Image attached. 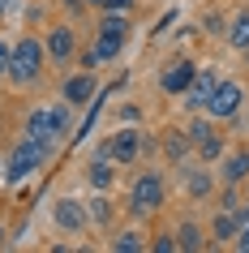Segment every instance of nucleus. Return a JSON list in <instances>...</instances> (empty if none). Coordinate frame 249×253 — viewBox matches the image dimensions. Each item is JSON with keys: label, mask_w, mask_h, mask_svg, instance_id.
<instances>
[{"label": "nucleus", "mask_w": 249, "mask_h": 253, "mask_svg": "<svg viewBox=\"0 0 249 253\" xmlns=\"http://www.w3.org/2000/svg\"><path fill=\"white\" fill-rule=\"evenodd\" d=\"M43 159H48V150L39 146V142H30V137H22L9 155H4V185L13 189V185H22L26 176H35L43 168Z\"/></svg>", "instance_id": "f03ea898"}, {"label": "nucleus", "mask_w": 249, "mask_h": 253, "mask_svg": "<svg viewBox=\"0 0 249 253\" xmlns=\"http://www.w3.org/2000/svg\"><path fill=\"white\" fill-rule=\"evenodd\" d=\"M241 103H245V86L236 78H219L215 90H210V99L202 103V112H206L210 120H232L236 112H241Z\"/></svg>", "instance_id": "39448f33"}, {"label": "nucleus", "mask_w": 249, "mask_h": 253, "mask_svg": "<svg viewBox=\"0 0 249 253\" xmlns=\"http://www.w3.org/2000/svg\"><path fill=\"white\" fill-rule=\"evenodd\" d=\"M241 185H223V198H219V211H236L241 206V193H236Z\"/></svg>", "instance_id": "a878e982"}, {"label": "nucleus", "mask_w": 249, "mask_h": 253, "mask_svg": "<svg viewBox=\"0 0 249 253\" xmlns=\"http://www.w3.org/2000/svg\"><path fill=\"white\" fill-rule=\"evenodd\" d=\"M4 13H9V0H0V17H4Z\"/></svg>", "instance_id": "2f4dec72"}, {"label": "nucleus", "mask_w": 249, "mask_h": 253, "mask_svg": "<svg viewBox=\"0 0 249 253\" xmlns=\"http://www.w3.org/2000/svg\"><path fill=\"white\" fill-rule=\"evenodd\" d=\"M9 65H13V43L0 39V82H9Z\"/></svg>", "instance_id": "b1692460"}, {"label": "nucleus", "mask_w": 249, "mask_h": 253, "mask_svg": "<svg viewBox=\"0 0 249 253\" xmlns=\"http://www.w3.org/2000/svg\"><path fill=\"white\" fill-rule=\"evenodd\" d=\"M198 159H202V163H219L223 159V133H219V129H215V133H210V137H202V142H198Z\"/></svg>", "instance_id": "412c9836"}, {"label": "nucleus", "mask_w": 249, "mask_h": 253, "mask_svg": "<svg viewBox=\"0 0 249 253\" xmlns=\"http://www.w3.org/2000/svg\"><path fill=\"white\" fill-rule=\"evenodd\" d=\"M86 211H91V227H112V198H107V189H95Z\"/></svg>", "instance_id": "aec40b11"}, {"label": "nucleus", "mask_w": 249, "mask_h": 253, "mask_svg": "<svg viewBox=\"0 0 249 253\" xmlns=\"http://www.w3.org/2000/svg\"><path fill=\"white\" fill-rule=\"evenodd\" d=\"M215 193V172H206V168H194V172L185 176V198L189 202H202Z\"/></svg>", "instance_id": "2eb2a0df"}, {"label": "nucleus", "mask_w": 249, "mask_h": 253, "mask_svg": "<svg viewBox=\"0 0 249 253\" xmlns=\"http://www.w3.org/2000/svg\"><path fill=\"white\" fill-rule=\"evenodd\" d=\"M215 82H219V73H215V69H198V73H194V86L185 90V103L202 112V103H206L210 90H215Z\"/></svg>", "instance_id": "ddd939ff"}, {"label": "nucleus", "mask_w": 249, "mask_h": 253, "mask_svg": "<svg viewBox=\"0 0 249 253\" xmlns=\"http://www.w3.org/2000/svg\"><path fill=\"white\" fill-rule=\"evenodd\" d=\"M107 245H112V253H146V249H150V240H146L138 227H120V232H112Z\"/></svg>", "instance_id": "dca6fc26"}, {"label": "nucleus", "mask_w": 249, "mask_h": 253, "mask_svg": "<svg viewBox=\"0 0 249 253\" xmlns=\"http://www.w3.org/2000/svg\"><path fill=\"white\" fill-rule=\"evenodd\" d=\"M189 150H194V137L185 133V129H168V133H163V155H168L172 163H181Z\"/></svg>", "instance_id": "6ab92c4d"}, {"label": "nucleus", "mask_w": 249, "mask_h": 253, "mask_svg": "<svg viewBox=\"0 0 249 253\" xmlns=\"http://www.w3.org/2000/svg\"><path fill=\"white\" fill-rule=\"evenodd\" d=\"M133 9V0H107L103 4V13H129Z\"/></svg>", "instance_id": "c85d7f7f"}, {"label": "nucleus", "mask_w": 249, "mask_h": 253, "mask_svg": "<svg viewBox=\"0 0 249 253\" xmlns=\"http://www.w3.org/2000/svg\"><path fill=\"white\" fill-rule=\"evenodd\" d=\"M86 180H91V189H112V180H116L112 159H107V155H95V159L86 163Z\"/></svg>", "instance_id": "a211bd4d"}, {"label": "nucleus", "mask_w": 249, "mask_h": 253, "mask_svg": "<svg viewBox=\"0 0 249 253\" xmlns=\"http://www.w3.org/2000/svg\"><path fill=\"white\" fill-rule=\"evenodd\" d=\"M0 249H4V227H0Z\"/></svg>", "instance_id": "72a5a7b5"}, {"label": "nucleus", "mask_w": 249, "mask_h": 253, "mask_svg": "<svg viewBox=\"0 0 249 253\" xmlns=\"http://www.w3.org/2000/svg\"><path fill=\"white\" fill-rule=\"evenodd\" d=\"M107 0H86V9H103Z\"/></svg>", "instance_id": "7c9ffc66"}, {"label": "nucleus", "mask_w": 249, "mask_h": 253, "mask_svg": "<svg viewBox=\"0 0 249 253\" xmlns=\"http://www.w3.org/2000/svg\"><path fill=\"white\" fill-rule=\"evenodd\" d=\"M129 13H103L99 17V35H95V52L103 56V65L107 60H116L120 47H125V39H129Z\"/></svg>", "instance_id": "20e7f679"}, {"label": "nucleus", "mask_w": 249, "mask_h": 253, "mask_svg": "<svg viewBox=\"0 0 249 253\" xmlns=\"http://www.w3.org/2000/svg\"><path fill=\"white\" fill-rule=\"evenodd\" d=\"M0 180H4V155H0Z\"/></svg>", "instance_id": "473e14b6"}, {"label": "nucleus", "mask_w": 249, "mask_h": 253, "mask_svg": "<svg viewBox=\"0 0 249 253\" xmlns=\"http://www.w3.org/2000/svg\"><path fill=\"white\" fill-rule=\"evenodd\" d=\"M232 249L249 253V223H241V232H236V240H232Z\"/></svg>", "instance_id": "cd10ccee"}, {"label": "nucleus", "mask_w": 249, "mask_h": 253, "mask_svg": "<svg viewBox=\"0 0 249 253\" xmlns=\"http://www.w3.org/2000/svg\"><path fill=\"white\" fill-rule=\"evenodd\" d=\"M202 26H206V35H223V30H228V22H223L219 13H210L206 22H202Z\"/></svg>", "instance_id": "bb28decb"}, {"label": "nucleus", "mask_w": 249, "mask_h": 253, "mask_svg": "<svg viewBox=\"0 0 249 253\" xmlns=\"http://www.w3.org/2000/svg\"><path fill=\"white\" fill-rule=\"evenodd\" d=\"M95 94H99V78H95V69H78V73L65 78V86H60V99H65L69 107H91Z\"/></svg>", "instance_id": "9d476101"}, {"label": "nucleus", "mask_w": 249, "mask_h": 253, "mask_svg": "<svg viewBox=\"0 0 249 253\" xmlns=\"http://www.w3.org/2000/svg\"><path fill=\"white\" fill-rule=\"evenodd\" d=\"M223 43H228L232 52H241V56L249 52V9H241V13L228 22V30H223Z\"/></svg>", "instance_id": "4468645a"}, {"label": "nucleus", "mask_w": 249, "mask_h": 253, "mask_svg": "<svg viewBox=\"0 0 249 253\" xmlns=\"http://www.w3.org/2000/svg\"><path fill=\"white\" fill-rule=\"evenodd\" d=\"M52 223L60 227V232H69V236H82L86 227H91V211H86V202L82 198H56L52 202Z\"/></svg>", "instance_id": "0eeeda50"}, {"label": "nucleus", "mask_w": 249, "mask_h": 253, "mask_svg": "<svg viewBox=\"0 0 249 253\" xmlns=\"http://www.w3.org/2000/svg\"><path fill=\"white\" fill-rule=\"evenodd\" d=\"M142 133H146V129H138V125H125V129H116V133H112L103 146H99V155H107L116 168H129V163L142 159Z\"/></svg>", "instance_id": "423d86ee"}, {"label": "nucleus", "mask_w": 249, "mask_h": 253, "mask_svg": "<svg viewBox=\"0 0 249 253\" xmlns=\"http://www.w3.org/2000/svg\"><path fill=\"white\" fill-rule=\"evenodd\" d=\"M176 245H181V253L210 249V240H206V232H202V223H194V219H185V223L176 227Z\"/></svg>", "instance_id": "f3484780"}, {"label": "nucleus", "mask_w": 249, "mask_h": 253, "mask_svg": "<svg viewBox=\"0 0 249 253\" xmlns=\"http://www.w3.org/2000/svg\"><path fill=\"white\" fill-rule=\"evenodd\" d=\"M150 249H155V253H181V245H176V232H159V236L150 240Z\"/></svg>", "instance_id": "5701e85b"}, {"label": "nucleus", "mask_w": 249, "mask_h": 253, "mask_svg": "<svg viewBox=\"0 0 249 253\" xmlns=\"http://www.w3.org/2000/svg\"><path fill=\"white\" fill-rule=\"evenodd\" d=\"M245 60H249V52H245Z\"/></svg>", "instance_id": "f704fd0d"}, {"label": "nucleus", "mask_w": 249, "mask_h": 253, "mask_svg": "<svg viewBox=\"0 0 249 253\" xmlns=\"http://www.w3.org/2000/svg\"><path fill=\"white\" fill-rule=\"evenodd\" d=\"M43 60H48V47H43V39H35V35H22V39L13 43V65H9V82L13 86H35L43 73Z\"/></svg>", "instance_id": "f257e3e1"}, {"label": "nucleus", "mask_w": 249, "mask_h": 253, "mask_svg": "<svg viewBox=\"0 0 249 253\" xmlns=\"http://www.w3.org/2000/svg\"><path fill=\"white\" fill-rule=\"evenodd\" d=\"M236 214H241V223H249V202H241V206H236Z\"/></svg>", "instance_id": "c756f323"}, {"label": "nucleus", "mask_w": 249, "mask_h": 253, "mask_svg": "<svg viewBox=\"0 0 249 253\" xmlns=\"http://www.w3.org/2000/svg\"><path fill=\"white\" fill-rule=\"evenodd\" d=\"M236 232H241V214L236 211H215V219H210V245H232Z\"/></svg>", "instance_id": "f8f14e48"}, {"label": "nucleus", "mask_w": 249, "mask_h": 253, "mask_svg": "<svg viewBox=\"0 0 249 253\" xmlns=\"http://www.w3.org/2000/svg\"><path fill=\"white\" fill-rule=\"evenodd\" d=\"M163 202H168V185H163V176L159 172H142L138 180H133L129 189V214H155L163 211Z\"/></svg>", "instance_id": "7ed1b4c3"}, {"label": "nucleus", "mask_w": 249, "mask_h": 253, "mask_svg": "<svg viewBox=\"0 0 249 253\" xmlns=\"http://www.w3.org/2000/svg\"><path fill=\"white\" fill-rule=\"evenodd\" d=\"M99 65H103V56L95 47H78V69H99Z\"/></svg>", "instance_id": "393cba45"}, {"label": "nucleus", "mask_w": 249, "mask_h": 253, "mask_svg": "<svg viewBox=\"0 0 249 253\" xmlns=\"http://www.w3.org/2000/svg\"><path fill=\"white\" fill-rule=\"evenodd\" d=\"M43 47H48V60H52V65H69V60L78 56V30L69 26V22H56V26L43 35Z\"/></svg>", "instance_id": "1a4fd4ad"}, {"label": "nucleus", "mask_w": 249, "mask_h": 253, "mask_svg": "<svg viewBox=\"0 0 249 253\" xmlns=\"http://www.w3.org/2000/svg\"><path fill=\"white\" fill-rule=\"evenodd\" d=\"M219 180L223 185H245L249 180V150H223V159H219Z\"/></svg>", "instance_id": "9b49d317"}, {"label": "nucleus", "mask_w": 249, "mask_h": 253, "mask_svg": "<svg viewBox=\"0 0 249 253\" xmlns=\"http://www.w3.org/2000/svg\"><path fill=\"white\" fill-rule=\"evenodd\" d=\"M185 133L194 137V146H198V142H202V137H210V133H215V120H210L206 112H198V116L189 120V125H185Z\"/></svg>", "instance_id": "4be33fe9"}, {"label": "nucleus", "mask_w": 249, "mask_h": 253, "mask_svg": "<svg viewBox=\"0 0 249 253\" xmlns=\"http://www.w3.org/2000/svg\"><path fill=\"white\" fill-rule=\"evenodd\" d=\"M194 73H198V60H189V56H172L168 65L159 69V90L172 94V99H181V94L194 86Z\"/></svg>", "instance_id": "6e6552de"}]
</instances>
